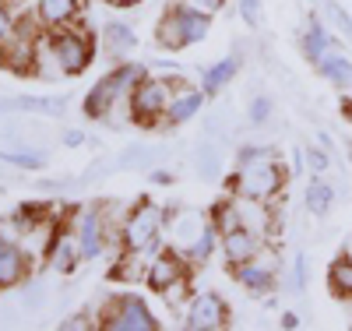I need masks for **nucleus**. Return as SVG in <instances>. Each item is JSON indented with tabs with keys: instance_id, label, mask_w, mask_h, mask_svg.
I'll list each match as a JSON object with an SVG mask.
<instances>
[{
	"instance_id": "6e6552de",
	"label": "nucleus",
	"mask_w": 352,
	"mask_h": 331,
	"mask_svg": "<svg viewBox=\"0 0 352 331\" xmlns=\"http://www.w3.org/2000/svg\"><path fill=\"white\" fill-rule=\"evenodd\" d=\"M64 222L71 226L81 257L96 261L106 247H109V233H106V208L102 204H71V212L64 215Z\"/></svg>"
},
{
	"instance_id": "20e7f679",
	"label": "nucleus",
	"mask_w": 352,
	"mask_h": 331,
	"mask_svg": "<svg viewBox=\"0 0 352 331\" xmlns=\"http://www.w3.org/2000/svg\"><path fill=\"white\" fill-rule=\"evenodd\" d=\"M50 28L39 25V18H28V14H18L11 36L0 43V67H8L11 74H36V60H39V46H43V36Z\"/></svg>"
},
{
	"instance_id": "39448f33",
	"label": "nucleus",
	"mask_w": 352,
	"mask_h": 331,
	"mask_svg": "<svg viewBox=\"0 0 352 331\" xmlns=\"http://www.w3.org/2000/svg\"><path fill=\"white\" fill-rule=\"evenodd\" d=\"M176 81H180V78H169V74H144V78L134 85V92L127 96V113H131L134 124L152 127L155 120L166 116L169 99H173V92H176Z\"/></svg>"
},
{
	"instance_id": "58836bf2",
	"label": "nucleus",
	"mask_w": 352,
	"mask_h": 331,
	"mask_svg": "<svg viewBox=\"0 0 352 331\" xmlns=\"http://www.w3.org/2000/svg\"><path fill=\"white\" fill-rule=\"evenodd\" d=\"M106 173H116L113 159H96L92 166H88V169L81 173V180H85V184H92V180H99V176H106Z\"/></svg>"
},
{
	"instance_id": "37998d69",
	"label": "nucleus",
	"mask_w": 352,
	"mask_h": 331,
	"mask_svg": "<svg viewBox=\"0 0 352 331\" xmlns=\"http://www.w3.org/2000/svg\"><path fill=\"white\" fill-rule=\"evenodd\" d=\"M64 145H67V148L88 145V134H85V131H67V134H64Z\"/></svg>"
},
{
	"instance_id": "c03bdc74",
	"label": "nucleus",
	"mask_w": 352,
	"mask_h": 331,
	"mask_svg": "<svg viewBox=\"0 0 352 331\" xmlns=\"http://www.w3.org/2000/svg\"><path fill=\"white\" fill-rule=\"evenodd\" d=\"M278 324H282L285 331H296V328H300V314H292V310H285V314L278 317Z\"/></svg>"
},
{
	"instance_id": "aec40b11",
	"label": "nucleus",
	"mask_w": 352,
	"mask_h": 331,
	"mask_svg": "<svg viewBox=\"0 0 352 331\" xmlns=\"http://www.w3.org/2000/svg\"><path fill=\"white\" fill-rule=\"evenodd\" d=\"M152 250H120L109 268V279L113 282H124V286H134V282H144L148 275V264H152Z\"/></svg>"
},
{
	"instance_id": "4468645a",
	"label": "nucleus",
	"mask_w": 352,
	"mask_h": 331,
	"mask_svg": "<svg viewBox=\"0 0 352 331\" xmlns=\"http://www.w3.org/2000/svg\"><path fill=\"white\" fill-rule=\"evenodd\" d=\"M204 99H208V92H204V88L187 85V81H176V92H173V99H169V109H166V116H162V124H166V127H184V124H190V120L204 109Z\"/></svg>"
},
{
	"instance_id": "5701e85b",
	"label": "nucleus",
	"mask_w": 352,
	"mask_h": 331,
	"mask_svg": "<svg viewBox=\"0 0 352 331\" xmlns=\"http://www.w3.org/2000/svg\"><path fill=\"white\" fill-rule=\"evenodd\" d=\"M240 64H243L240 50H236V53H229V56H222L219 64H212L208 71L201 74V88H204V92H208V96H219L222 88H226V85H229L232 78L240 74Z\"/></svg>"
},
{
	"instance_id": "f8f14e48",
	"label": "nucleus",
	"mask_w": 352,
	"mask_h": 331,
	"mask_svg": "<svg viewBox=\"0 0 352 331\" xmlns=\"http://www.w3.org/2000/svg\"><path fill=\"white\" fill-rule=\"evenodd\" d=\"M32 279V254H28L18 239L0 236V292L18 289Z\"/></svg>"
},
{
	"instance_id": "0eeeda50",
	"label": "nucleus",
	"mask_w": 352,
	"mask_h": 331,
	"mask_svg": "<svg viewBox=\"0 0 352 331\" xmlns=\"http://www.w3.org/2000/svg\"><path fill=\"white\" fill-rule=\"evenodd\" d=\"M50 53L56 60V67L64 71V78H78L88 71V64H92L96 56V39L85 32V28H56V32H50Z\"/></svg>"
},
{
	"instance_id": "bb28decb",
	"label": "nucleus",
	"mask_w": 352,
	"mask_h": 331,
	"mask_svg": "<svg viewBox=\"0 0 352 331\" xmlns=\"http://www.w3.org/2000/svg\"><path fill=\"white\" fill-rule=\"evenodd\" d=\"M219 239H222V233H219V229H215V222L208 219V226H204V229H201V236H197V244L187 250L190 264H194V268L208 264V261L215 257V250H219Z\"/></svg>"
},
{
	"instance_id": "f3484780",
	"label": "nucleus",
	"mask_w": 352,
	"mask_h": 331,
	"mask_svg": "<svg viewBox=\"0 0 352 331\" xmlns=\"http://www.w3.org/2000/svg\"><path fill=\"white\" fill-rule=\"evenodd\" d=\"M155 46L159 50H169V53H180L190 46L187 39V21H184V8L180 4H173L162 11L159 25H155Z\"/></svg>"
},
{
	"instance_id": "2f4dec72",
	"label": "nucleus",
	"mask_w": 352,
	"mask_h": 331,
	"mask_svg": "<svg viewBox=\"0 0 352 331\" xmlns=\"http://www.w3.org/2000/svg\"><path fill=\"white\" fill-rule=\"evenodd\" d=\"M159 296L166 299V307H169V310H176V314L184 317V310H187V303H190V296H194V289H190V275H184V279L169 282V286H166Z\"/></svg>"
},
{
	"instance_id": "f03ea898",
	"label": "nucleus",
	"mask_w": 352,
	"mask_h": 331,
	"mask_svg": "<svg viewBox=\"0 0 352 331\" xmlns=\"http://www.w3.org/2000/svg\"><path fill=\"white\" fill-rule=\"evenodd\" d=\"M148 74L144 64H134V60H124V64H116L113 71H106L92 88H88V96L81 103L85 116L88 120H106L116 106H127V96L134 92V85Z\"/></svg>"
},
{
	"instance_id": "c9c22d12",
	"label": "nucleus",
	"mask_w": 352,
	"mask_h": 331,
	"mask_svg": "<svg viewBox=\"0 0 352 331\" xmlns=\"http://www.w3.org/2000/svg\"><path fill=\"white\" fill-rule=\"evenodd\" d=\"M21 299H25V307H28V310H39V307L46 303V289H43V282H32V279H28Z\"/></svg>"
},
{
	"instance_id": "b1692460",
	"label": "nucleus",
	"mask_w": 352,
	"mask_h": 331,
	"mask_svg": "<svg viewBox=\"0 0 352 331\" xmlns=\"http://www.w3.org/2000/svg\"><path fill=\"white\" fill-rule=\"evenodd\" d=\"M303 204H307V212H310V215H317V219H324V215L331 212V204H335V187L328 184V180H320V176H314L310 184H307Z\"/></svg>"
},
{
	"instance_id": "72a5a7b5",
	"label": "nucleus",
	"mask_w": 352,
	"mask_h": 331,
	"mask_svg": "<svg viewBox=\"0 0 352 331\" xmlns=\"http://www.w3.org/2000/svg\"><path fill=\"white\" fill-rule=\"evenodd\" d=\"M247 116H250V124H254V127L268 124V116H272V99H268V96H254L250 106H247Z\"/></svg>"
},
{
	"instance_id": "f704fd0d",
	"label": "nucleus",
	"mask_w": 352,
	"mask_h": 331,
	"mask_svg": "<svg viewBox=\"0 0 352 331\" xmlns=\"http://www.w3.org/2000/svg\"><path fill=\"white\" fill-rule=\"evenodd\" d=\"M292 292H303L307 289V254L296 250V257H292V279H289Z\"/></svg>"
},
{
	"instance_id": "79ce46f5",
	"label": "nucleus",
	"mask_w": 352,
	"mask_h": 331,
	"mask_svg": "<svg viewBox=\"0 0 352 331\" xmlns=\"http://www.w3.org/2000/svg\"><path fill=\"white\" fill-rule=\"evenodd\" d=\"M78 328H88V317L85 314H74V317L60 321V331H78Z\"/></svg>"
},
{
	"instance_id": "7ed1b4c3",
	"label": "nucleus",
	"mask_w": 352,
	"mask_h": 331,
	"mask_svg": "<svg viewBox=\"0 0 352 331\" xmlns=\"http://www.w3.org/2000/svg\"><path fill=\"white\" fill-rule=\"evenodd\" d=\"M166 204L141 197L120 222V250H152L159 254L166 244Z\"/></svg>"
},
{
	"instance_id": "c85d7f7f",
	"label": "nucleus",
	"mask_w": 352,
	"mask_h": 331,
	"mask_svg": "<svg viewBox=\"0 0 352 331\" xmlns=\"http://www.w3.org/2000/svg\"><path fill=\"white\" fill-rule=\"evenodd\" d=\"M194 173L201 180H219V173H222V152H219L212 141L197 145V152H194Z\"/></svg>"
},
{
	"instance_id": "a18cd8bd",
	"label": "nucleus",
	"mask_w": 352,
	"mask_h": 331,
	"mask_svg": "<svg viewBox=\"0 0 352 331\" xmlns=\"http://www.w3.org/2000/svg\"><path fill=\"white\" fill-rule=\"evenodd\" d=\"M187 4H194V8H201V11H208V14H212V11L222 8V0H187Z\"/></svg>"
},
{
	"instance_id": "4be33fe9",
	"label": "nucleus",
	"mask_w": 352,
	"mask_h": 331,
	"mask_svg": "<svg viewBox=\"0 0 352 331\" xmlns=\"http://www.w3.org/2000/svg\"><path fill=\"white\" fill-rule=\"evenodd\" d=\"M300 46H303V56L310 60V64L317 67L320 60H324L331 50H335V36L328 32L324 25H320L314 14L307 18V28H303V39H300Z\"/></svg>"
},
{
	"instance_id": "f257e3e1",
	"label": "nucleus",
	"mask_w": 352,
	"mask_h": 331,
	"mask_svg": "<svg viewBox=\"0 0 352 331\" xmlns=\"http://www.w3.org/2000/svg\"><path fill=\"white\" fill-rule=\"evenodd\" d=\"M285 166L282 152L272 145H240L236 173L229 176V194L250 197V201H275L285 187Z\"/></svg>"
},
{
	"instance_id": "9d476101",
	"label": "nucleus",
	"mask_w": 352,
	"mask_h": 331,
	"mask_svg": "<svg viewBox=\"0 0 352 331\" xmlns=\"http://www.w3.org/2000/svg\"><path fill=\"white\" fill-rule=\"evenodd\" d=\"M229 317L232 314H229L226 299L212 289H204V292L190 296V303L184 310V328H190V331H222V328H229Z\"/></svg>"
},
{
	"instance_id": "473e14b6",
	"label": "nucleus",
	"mask_w": 352,
	"mask_h": 331,
	"mask_svg": "<svg viewBox=\"0 0 352 331\" xmlns=\"http://www.w3.org/2000/svg\"><path fill=\"white\" fill-rule=\"evenodd\" d=\"M324 14H328V25H331V32L345 43H352V18L342 4H335V0H324Z\"/></svg>"
},
{
	"instance_id": "8fccbe9b",
	"label": "nucleus",
	"mask_w": 352,
	"mask_h": 331,
	"mask_svg": "<svg viewBox=\"0 0 352 331\" xmlns=\"http://www.w3.org/2000/svg\"><path fill=\"white\" fill-rule=\"evenodd\" d=\"M342 113H345V120L352 124V99H345V106H342Z\"/></svg>"
},
{
	"instance_id": "2eb2a0df",
	"label": "nucleus",
	"mask_w": 352,
	"mask_h": 331,
	"mask_svg": "<svg viewBox=\"0 0 352 331\" xmlns=\"http://www.w3.org/2000/svg\"><path fill=\"white\" fill-rule=\"evenodd\" d=\"M268 239H261L257 233H250V229H232V233H222V239H219V254H222V261L229 264V268H236V264H243V261H250Z\"/></svg>"
},
{
	"instance_id": "a878e982",
	"label": "nucleus",
	"mask_w": 352,
	"mask_h": 331,
	"mask_svg": "<svg viewBox=\"0 0 352 331\" xmlns=\"http://www.w3.org/2000/svg\"><path fill=\"white\" fill-rule=\"evenodd\" d=\"M328 292L335 296V299H352V261L342 254V257H335L331 261V268H328Z\"/></svg>"
},
{
	"instance_id": "c756f323",
	"label": "nucleus",
	"mask_w": 352,
	"mask_h": 331,
	"mask_svg": "<svg viewBox=\"0 0 352 331\" xmlns=\"http://www.w3.org/2000/svg\"><path fill=\"white\" fill-rule=\"evenodd\" d=\"M152 162H155V152H152V148H141V145L124 148V152L113 159L116 173H141V169H148Z\"/></svg>"
},
{
	"instance_id": "1a4fd4ad",
	"label": "nucleus",
	"mask_w": 352,
	"mask_h": 331,
	"mask_svg": "<svg viewBox=\"0 0 352 331\" xmlns=\"http://www.w3.org/2000/svg\"><path fill=\"white\" fill-rule=\"evenodd\" d=\"M229 272H232V279H236L250 296H268V292H275L278 275H282V254H278V247H275V239H268V244H264L250 261L229 268Z\"/></svg>"
},
{
	"instance_id": "9b49d317",
	"label": "nucleus",
	"mask_w": 352,
	"mask_h": 331,
	"mask_svg": "<svg viewBox=\"0 0 352 331\" xmlns=\"http://www.w3.org/2000/svg\"><path fill=\"white\" fill-rule=\"evenodd\" d=\"M208 226V215H201L197 208L187 204H166V233H169V247L176 250H190L197 244L201 229Z\"/></svg>"
},
{
	"instance_id": "09e8293b",
	"label": "nucleus",
	"mask_w": 352,
	"mask_h": 331,
	"mask_svg": "<svg viewBox=\"0 0 352 331\" xmlns=\"http://www.w3.org/2000/svg\"><path fill=\"white\" fill-rule=\"evenodd\" d=\"M342 254H345V257L352 261V236H349V239H345V244H342Z\"/></svg>"
},
{
	"instance_id": "dca6fc26",
	"label": "nucleus",
	"mask_w": 352,
	"mask_h": 331,
	"mask_svg": "<svg viewBox=\"0 0 352 331\" xmlns=\"http://www.w3.org/2000/svg\"><path fill=\"white\" fill-rule=\"evenodd\" d=\"M81 261H85V257H81V247H78V239H74L71 226L64 222L60 229H56L50 250H46V264L53 268V272H60V275H71Z\"/></svg>"
},
{
	"instance_id": "3c124183",
	"label": "nucleus",
	"mask_w": 352,
	"mask_h": 331,
	"mask_svg": "<svg viewBox=\"0 0 352 331\" xmlns=\"http://www.w3.org/2000/svg\"><path fill=\"white\" fill-rule=\"evenodd\" d=\"M349 159H352V141H349Z\"/></svg>"
},
{
	"instance_id": "e433bc0d",
	"label": "nucleus",
	"mask_w": 352,
	"mask_h": 331,
	"mask_svg": "<svg viewBox=\"0 0 352 331\" xmlns=\"http://www.w3.org/2000/svg\"><path fill=\"white\" fill-rule=\"evenodd\" d=\"M331 166V156L324 152V148H307V169L314 173V176H320Z\"/></svg>"
},
{
	"instance_id": "ddd939ff",
	"label": "nucleus",
	"mask_w": 352,
	"mask_h": 331,
	"mask_svg": "<svg viewBox=\"0 0 352 331\" xmlns=\"http://www.w3.org/2000/svg\"><path fill=\"white\" fill-rule=\"evenodd\" d=\"M190 268H194V264H190V257H187L184 250H176V247H162V250L152 257V264H148L144 286H148L152 292H162L169 282L190 275Z\"/></svg>"
},
{
	"instance_id": "4c0bfd02",
	"label": "nucleus",
	"mask_w": 352,
	"mask_h": 331,
	"mask_svg": "<svg viewBox=\"0 0 352 331\" xmlns=\"http://www.w3.org/2000/svg\"><path fill=\"white\" fill-rule=\"evenodd\" d=\"M236 8H240V18H243L250 28L261 25V0H236Z\"/></svg>"
},
{
	"instance_id": "de8ad7c7",
	"label": "nucleus",
	"mask_w": 352,
	"mask_h": 331,
	"mask_svg": "<svg viewBox=\"0 0 352 331\" xmlns=\"http://www.w3.org/2000/svg\"><path fill=\"white\" fill-rule=\"evenodd\" d=\"M109 8H120V11H127V8H138V4H144V0H106Z\"/></svg>"
},
{
	"instance_id": "6ab92c4d",
	"label": "nucleus",
	"mask_w": 352,
	"mask_h": 331,
	"mask_svg": "<svg viewBox=\"0 0 352 331\" xmlns=\"http://www.w3.org/2000/svg\"><path fill=\"white\" fill-rule=\"evenodd\" d=\"M99 36H102V50L109 53L113 64H124V60L138 50V32L127 21H106Z\"/></svg>"
},
{
	"instance_id": "49530a36",
	"label": "nucleus",
	"mask_w": 352,
	"mask_h": 331,
	"mask_svg": "<svg viewBox=\"0 0 352 331\" xmlns=\"http://www.w3.org/2000/svg\"><path fill=\"white\" fill-rule=\"evenodd\" d=\"M43 191H64V187H71V180L64 176V180H43V184H39Z\"/></svg>"
},
{
	"instance_id": "a211bd4d",
	"label": "nucleus",
	"mask_w": 352,
	"mask_h": 331,
	"mask_svg": "<svg viewBox=\"0 0 352 331\" xmlns=\"http://www.w3.org/2000/svg\"><path fill=\"white\" fill-rule=\"evenodd\" d=\"M36 18L43 28H71L81 18V0H36Z\"/></svg>"
},
{
	"instance_id": "ea45409f",
	"label": "nucleus",
	"mask_w": 352,
	"mask_h": 331,
	"mask_svg": "<svg viewBox=\"0 0 352 331\" xmlns=\"http://www.w3.org/2000/svg\"><path fill=\"white\" fill-rule=\"evenodd\" d=\"M14 21H18V14L11 11V4H4V0H0V43H4V39L11 36Z\"/></svg>"
},
{
	"instance_id": "a19ab883",
	"label": "nucleus",
	"mask_w": 352,
	"mask_h": 331,
	"mask_svg": "<svg viewBox=\"0 0 352 331\" xmlns=\"http://www.w3.org/2000/svg\"><path fill=\"white\" fill-rule=\"evenodd\" d=\"M148 180H152V184H155V187H169V184H173V180H176V176H173L169 169H152V176H148Z\"/></svg>"
},
{
	"instance_id": "7c9ffc66",
	"label": "nucleus",
	"mask_w": 352,
	"mask_h": 331,
	"mask_svg": "<svg viewBox=\"0 0 352 331\" xmlns=\"http://www.w3.org/2000/svg\"><path fill=\"white\" fill-rule=\"evenodd\" d=\"M208 219L215 222V229H219V233H232V229H240V204H236V194H229V197L215 201Z\"/></svg>"
},
{
	"instance_id": "423d86ee",
	"label": "nucleus",
	"mask_w": 352,
	"mask_h": 331,
	"mask_svg": "<svg viewBox=\"0 0 352 331\" xmlns=\"http://www.w3.org/2000/svg\"><path fill=\"white\" fill-rule=\"evenodd\" d=\"M99 328L102 331H159V321L141 292H120L102 303Z\"/></svg>"
},
{
	"instance_id": "412c9836",
	"label": "nucleus",
	"mask_w": 352,
	"mask_h": 331,
	"mask_svg": "<svg viewBox=\"0 0 352 331\" xmlns=\"http://www.w3.org/2000/svg\"><path fill=\"white\" fill-rule=\"evenodd\" d=\"M0 162H8L14 169H28V173H39L50 166L46 148L39 145H28V141H14V145H0Z\"/></svg>"
},
{
	"instance_id": "603ef678",
	"label": "nucleus",
	"mask_w": 352,
	"mask_h": 331,
	"mask_svg": "<svg viewBox=\"0 0 352 331\" xmlns=\"http://www.w3.org/2000/svg\"><path fill=\"white\" fill-rule=\"evenodd\" d=\"M349 303H352V299H349Z\"/></svg>"
},
{
	"instance_id": "cd10ccee",
	"label": "nucleus",
	"mask_w": 352,
	"mask_h": 331,
	"mask_svg": "<svg viewBox=\"0 0 352 331\" xmlns=\"http://www.w3.org/2000/svg\"><path fill=\"white\" fill-rule=\"evenodd\" d=\"M180 8H184V21H187V39H190V46H194V43H204V39H208V32H212V14L201 11V8H194V4H187V0H180Z\"/></svg>"
},
{
	"instance_id": "393cba45",
	"label": "nucleus",
	"mask_w": 352,
	"mask_h": 331,
	"mask_svg": "<svg viewBox=\"0 0 352 331\" xmlns=\"http://www.w3.org/2000/svg\"><path fill=\"white\" fill-rule=\"evenodd\" d=\"M317 71L324 74L331 85H338V88H349V85H352V60H349L342 50H331V53L317 64Z\"/></svg>"
}]
</instances>
